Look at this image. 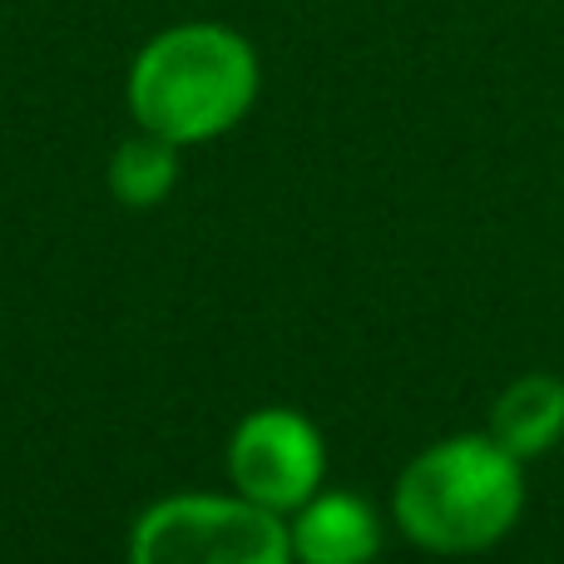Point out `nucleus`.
Wrapping results in <instances>:
<instances>
[{"mask_svg": "<svg viewBox=\"0 0 564 564\" xmlns=\"http://www.w3.org/2000/svg\"><path fill=\"white\" fill-rule=\"evenodd\" d=\"M525 510V460L496 436H451L426 446L397 480V525L431 555H480L516 530Z\"/></svg>", "mask_w": 564, "mask_h": 564, "instance_id": "f257e3e1", "label": "nucleus"}, {"mask_svg": "<svg viewBox=\"0 0 564 564\" xmlns=\"http://www.w3.org/2000/svg\"><path fill=\"white\" fill-rule=\"evenodd\" d=\"M258 99V55L224 25H174L139 50L129 109L169 144H204L234 129Z\"/></svg>", "mask_w": 564, "mask_h": 564, "instance_id": "f03ea898", "label": "nucleus"}, {"mask_svg": "<svg viewBox=\"0 0 564 564\" xmlns=\"http://www.w3.org/2000/svg\"><path fill=\"white\" fill-rule=\"evenodd\" d=\"M129 564H292V535L243 496H174L139 516Z\"/></svg>", "mask_w": 564, "mask_h": 564, "instance_id": "7ed1b4c3", "label": "nucleus"}, {"mask_svg": "<svg viewBox=\"0 0 564 564\" xmlns=\"http://www.w3.org/2000/svg\"><path fill=\"white\" fill-rule=\"evenodd\" d=\"M238 496L263 510H302L322 486V436L302 411L263 406L243 416L228 446Z\"/></svg>", "mask_w": 564, "mask_h": 564, "instance_id": "20e7f679", "label": "nucleus"}, {"mask_svg": "<svg viewBox=\"0 0 564 564\" xmlns=\"http://www.w3.org/2000/svg\"><path fill=\"white\" fill-rule=\"evenodd\" d=\"M288 535L297 564H371L381 550V520L351 490H327L297 510Z\"/></svg>", "mask_w": 564, "mask_h": 564, "instance_id": "39448f33", "label": "nucleus"}, {"mask_svg": "<svg viewBox=\"0 0 564 564\" xmlns=\"http://www.w3.org/2000/svg\"><path fill=\"white\" fill-rule=\"evenodd\" d=\"M490 436L520 460H535V456H545V451H555L564 436V381L550 377V371L516 377L496 397Z\"/></svg>", "mask_w": 564, "mask_h": 564, "instance_id": "423d86ee", "label": "nucleus"}, {"mask_svg": "<svg viewBox=\"0 0 564 564\" xmlns=\"http://www.w3.org/2000/svg\"><path fill=\"white\" fill-rule=\"evenodd\" d=\"M178 178V144L159 134H139V139H124L109 159V188L124 198L129 208H154L169 198Z\"/></svg>", "mask_w": 564, "mask_h": 564, "instance_id": "0eeeda50", "label": "nucleus"}]
</instances>
